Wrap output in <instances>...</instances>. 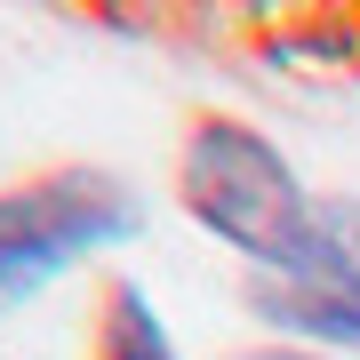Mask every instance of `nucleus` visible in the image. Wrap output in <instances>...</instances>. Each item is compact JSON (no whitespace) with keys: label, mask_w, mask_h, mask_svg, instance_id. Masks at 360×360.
Wrapping results in <instances>:
<instances>
[{"label":"nucleus","mask_w":360,"mask_h":360,"mask_svg":"<svg viewBox=\"0 0 360 360\" xmlns=\"http://www.w3.org/2000/svg\"><path fill=\"white\" fill-rule=\"evenodd\" d=\"M312 200L296 160L240 112H200L176 144V208L232 257H248L264 281L296 272L312 240Z\"/></svg>","instance_id":"f257e3e1"},{"label":"nucleus","mask_w":360,"mask_h":360,"mask_svg":"<svg viewBox=\"0 0 360 360\" xmlns=\"http://www.w3.org/2000/svg\"><path fill=\"white\" fill-rule=\"evenodd\" d=\"M136 224H144L136 184L104 160H56L0 184V321L49 296L89 257L136 240Z\"/></svg>","instance_id":"f03ea898"},{"label":"nucleus","mask_w":360,"mask_h":360,"mask_svg":"<svg viewBox=\"0 0 360 360\" xmlns=\"http://www.w3.org/2000/svg\"><path fill=\"white\" fill-rule=\"evenodd\" d=\"M248 312L312 352H360V200L352 193H321L312 200V240L296 272L281 281H248Z\"/></svg>","instance_id":"7ed1b4c3"},{"label":"nucleus","mask_w":360,"mask_h":360,"mask_svg":"<svg viewBox=\"0 0 360 360\" xmlns=\"http://www.w3.org/2000/svg\"><path fill=\"white\" fill-rule=\"evenodd\" d=\"M96 360H184L176 336H168L153 288L129 281V272H112L104 281V304H96Z\"/></svg>","instance_id":"20e7f679"},{"label":"nucleus","mask_w":360,"mask_h":360,"mask_svg":"<svg viewBox=\"0 0 360 360\" xmlns=\"http://www.w3.org/2000/svg\"><path fill=\"white\" fill-rule=\"evenodd\" d=\"M224 360H336V352H312V345H288V336H264V345H240Z\"/></svg>","instance_id":"39448f33"}]
</instances>
